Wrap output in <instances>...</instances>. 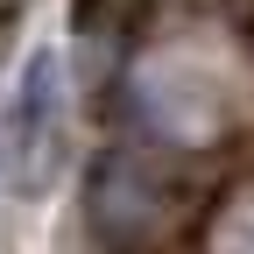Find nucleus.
<instances>
[{"label": "nucleus", "instance_id": "f257e3e1", "mask_svg": "<svg viewBox=\"0 0 254 254\" xmlns=\"http://www.w3.org/2000/svg\"><path fill=\"white\" fill-rule=\"evenodd\" d=\"M64 141H71V78H64V50L36 43L0 99V177L21 198H36L64 170Z\"/></svg>", "mask_w": 254, "mask_h": 254}]
</instances>
